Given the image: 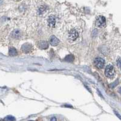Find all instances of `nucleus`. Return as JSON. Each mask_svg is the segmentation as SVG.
<instances>
[{
    "label": "nucleus",
    "mask_w": 121,
    "mask_h": 121,
    "mask_svg": "<svg viewBox=\"0 0 121 121\" xmlns=\"http://www.w3.org/2000/svg\"><path fill=\"white\" fill-rule=\"evenodd\" d=\"M116 74V70L114 69V67L112 65H108L105 69V74L107 78L110 79H113L115 77Z\"/></svg>",
    "instance_id": "1"
},
{
    "label": "nucleus",
    "mask_w": 121,
    "mask_h": 121,
    "mask_svg": "<svg viewBox=\"0 0 121 121\" xmlns=\"http://www.w3.org/2000/svg\"><path fill=\"white\" fill-rule=\"evenodd\" d=\"M96 25L98 27L102 28L104 27L106 25V19L103 16H99L97 18L96 21Z\"/></svg>",
    "instance_id": "2"
},
{
    "label": "nucleus",
    "mask_w": 121,
    "mask_h": 121,
    "mask_svg": "<svg viewBox=\"0 0 121 121\" xmlns=\"http://www.w3.org/2000/svg\"><path fill=\"white\" fill-rule=\"evenodd\" d=\"M68 36L70 39L72 41H75L79 37V32L76 29H72L69 31L68 33Z\"/></svg>",
    "instance_id": "3"
},
{
    "label": "nucleus",
    "mask_w": 121,
    "mask_h": 121,
    "mask_svg": "<svg viewBox=\"0 0 121 121\" xmlns=\"http://www.w3.org/2000/svg\"><path fill=\"white\" fill-rule=\"evenodd\" d=\"M94 63H95V65L99 69H103L105 64V61L103 58L98 57L95 59Z\"/></svg>",
    "instance_id": "4"
},
{
    "label": "nucleus",
    "mask_w": 121,
    "mask_h": 121,
    "mask_svg": "<svg viewBox=\"0 0 121 121\" xmlns=\"http://www.w3.org/2000/svg\"><path fill=\"white\" fill-rule=\"evenodd\" d=\"M32 45L30 44H25L24 45H22V47H21V50H22V51L24 52V53H29L30 51H31V50L32 49Z\"/></svg>",
    "instance_id": "5"
},
{
    "label": "nucleus",
    "mask_w": 121,
    "mask_h": 121,
    "mask_svg": "<svg viewBox=\"0 0 121 121\" xmlns=\"http://www.w3.org/2000/svg\"><path fill=\"white\" fill-rule=\"evenodd\" d=\"M50 43L53 46H56L59 44V40L56 36L52 35L50 36Z\"/></svg>",
    "instance_id": "6"
},
{
    "label": "nucleus",
    "mask_w": 121,
    "mask_h": 121,
    "mask_svg": "<svg viewBox=\"0 0 121 121\" xmlns=\"http://www.w3.org/2000/svg\"><path fill=\"white\" fill-rule=\"evenodd\" d=\"M47 21V23L49 25V26L50 27H53L55 25V24H56V19L52 15H50V16L48 17Z\"/></svg>",
    "instance_id": "7"
},
{
    "label": "nucleus",
    "mask_w": 121,
    "mask_h": 121,
    "mask_svg": "<svg viewBox=\"0 0 121 121\" xmlns=\"http://www.w3.org/2000/svg\"><path fill=\"white\" fill-rule=\"evenodd\" d=\"M38 46L42 49H46L48 47V43L45 41H41L39 42Z\"/></svg>",
    "instance_id": "8"
},
{
    "label": "nucleus",
    "mask_w": 121,
    "mask_h": 121,
    "mask_svg": "<svg viewBox=\"0 0 121 121\" xmlns=\"http://www.w3.org/2000/svg\"><path fill=\"white\" fill-rule=\"evenodd\" d=\"M18 53H17V50L15 49V48L14 47H11L9 49V55L12 56H16L17 55Z\"/></svg>",
    "instance_id": "9"
},
{
    "label": "nucleus",
    "mask_w": 121,
    "mask_h": 121,
    "mask_svg": "<svg viewBox=\"0 0 121 121\" xmlns=\"http://www.w3.org/2000/svg\"><path fill=\"white\" fill-rule=\"evenodd\" d=\"M13 36L14 38H19L21 36V32L19 30H16L13 33Z\"/></svg>",
    "instance_id": "10"
},
{
    "label": "nucleus",
    "mask_w": 121,
    "mask_h": 121,
    "mask_svg": "<svg viewBox=\"0 0 121 121\" xmlns=\"http://www.w3.org/2000/svg\"><path fill=\"white\" fill-rule=\"evenodd\" d=\"M73 59H74V57H73V56H72V55H69V56H67L65 58V60L68 61V62H72V61H73Z\"/></svg>",
    "instance_id": "11"
},
{
    "label": "nucleus",
    "mask_w": 121,
    "mask_h": 121,
    "mask_svg": "<svg viewBox=\"0 0 121 121\" xmlns=\"http://www.w3.org/2000/svg\"><path fill=\"white\" fill-rule=\"evenodd\" d=\"M117 64L118 65L119 67L121 68V58H119L118 60H117Z\"/></svg>",
    "instance_id": "12"
}]
</instances>
